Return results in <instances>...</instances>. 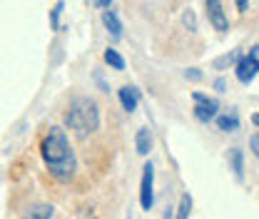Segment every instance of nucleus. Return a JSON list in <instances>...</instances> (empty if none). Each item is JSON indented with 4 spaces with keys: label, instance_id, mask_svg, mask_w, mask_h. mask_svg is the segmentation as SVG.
Instances as JSON below:
<instances>
[{
    "label": "nucleus",
    "instance_id": "5701e85b",
    "mask_svg": "<svg viewBox=\"0 0 259 219\" xmlns=\"http://www.w3.org/2000/svg\"><path fill=\"white\" fill-rule=\"evenodd\" d=\"M172 217H175V214H172V207H167V212H164V217L162 219H172Z\"/></svg>",
    "mask_w": 259,
    "mask_h": 219
},
{
    "label": "nucleus",
    "instance_id": "20e7f679",
    "mask_svg": "<svg viewBox=\"0 0 259 219\" xmlns=\"http://www.w3.org/2000/svg\"><path fill=\"white\" fill-rule=\"evenodd\" d=\"M192 115L197 122H202V125H209L217 115H220V102L214 100V97H209V95L199 93V90H194L192 93Z\"/></svg>",
    "mask_w": 259,
    "mask_h": 219
},
{
    "label": "nucleus",
    "instance_id": "1a4fd4ad",
    "mask_svg": "<svg viewBox=\"0 0 259 219\" xmlns=\"http://www.w3.org/2000/svg\"><path fill=\"white\" fill-rule=\"evenodd\" d=\"M135 147H137V152L142 157L150 155V150H152V132H150L147 127H140V129H137V135H135Z\"/></svg>",
    "mask_w": 259,
    "mask_h": 219
},
{
    "label": "nucleus",
    "instance_id": "a211bd4d",
    "mask_svg": "<svg viewBox=\"0 0 259 219\" xmlns=\"http://www.w3.org/2000/svg\"><path fill=\"white\" fill-rule=\"evenodd\" d=\"M249 147H252V155L257 157L259 155V135H257V132L249 137Z\"/></svg>",
    "mask_w": 259,
    "mask_h": 219
},
{
    "label": "nucleus",
    "instance_id": "7ed1b4c3",
    "mask_svg": "<svg viewBox=\"0 0 259 219\" xmlns=\"http://www.w3.org/2000/svg\"><path fill=\"white\" fill-rule=\"evenodd\" d=\"M257 50H259L257 45H252L249 53H247V55H239L237 63H234V75H237V80H239L242 85H249V82L257 80V72H259V53Z\"/></svg>",
    "mask_w": 259,
    "mask_h": 219
},
{
    "label": "nucleus",
    "instance_id": "4be33fe9",
    "mask_svg": "<svg viewBox=\"0 0 259 219\" xmlns=\"http://www.w3.org/2000/svg\"><path fill=\"white\" fill-rule=\"evenodd\" d=\"M214 87H217L220 93H225V80H217V82H214Z\"/></svg>",
    "mask_w": 259,
    "mask_h": 219
},
{
    "label": "nucleus",
    "instance_id": "b1692460",
    "mask_svg": "<svg viewBox=\"0 0 259 219\" xmlns=\"http://www.w3.org/2000/svg\"><path fill=\"white\" fill-rule=\"evenodd\" d=\"M127 219H132V217H127Z\"/></svg>",
    "mask_w": 259,
    "mask_h": 219
},
{
    "label": "nucleus",
    "instance_id": "9b49d317",
    "mask_svg": "<svg viewBox=\"0 0 259 219\" xmlns=\"http://www.w3.org/2000/svg\"><path fill=\"white\" fill-rule=\"evenodd\" d=\"M229 162H232V169H234V174H237V180H244V155H242V150H229Z\"/></svg>",
    "mask_w": 259,
    "mask_h": 219
},
{
    "label": "nucleus",
    "instance_id": "2eb2a0df",
    "mask_svg": "<svg viewBox=\"0 0 259 219\" xmlns=\"http://www.w3.org/2000/svg\"><path fill=\"white\" fill-rule=\"evenodd\" d=\"M63 10H65V3L58 0L55 8L50 10V28H53V30H60V15H63Z\"/></svg>",
    "mask_w": 259,
    "mask_h": 219
},
{
    "label": "nucleus",
    "instance_id": "412c9836",
    "mask_svg": "<svg viewBox=\"0 0 259 219\" xmlns=\"http://www.w3.org/2000/svg\"><path fill=\"white\" fill-rule=\"evenodd\" d=\"M93 3H95V8H100V10H105V8L112 5V0H93Z\"/></svg>",
    "mask_w": 259,
    "mask_h": 219
},
{
    "label": "nucleus",
    "instance_id": "4468645a",
    "mask_svg": "<svg viewBox=\"0 0 259 219\" xmlns=\"http://www.w3.org/2000/svg\"><path fill=\"white\" fill-rule=\"evenodd\" d=\"M190 212H192V197H190V192H185L180 199V207H177V219H190Z\"/></svg>",
    "mask_w": 259,
    "mask_h": 219
},
{
    "label": "nucleus",
    "instance_id": "9d476101",
    "mask_svg": "<svg viewBox=\"0 0 259 219\" xmlns=\"http://www.w3.org/2000/svg\"><path fill=\"white\" fill-rule=\"evenodd\" d=\"M214 120H217V127H220L222 132H237V129H239V117H237L234 112H229V115H217Z\"/></svg>",
    "mask_w": 259,
    "mask_h": 219
},
{
    "label": "nucleus",
    "instance_id": "6e6552de",
    "mask_svg": "<svg viewBox=\"0 0 259 219\" xmlns=\"http://www.w3.org/2000/svg\"><path fill=\"white\" fill-rule=\"evenodd\" d=\"M102 25H105V30L110 32L115 40L122 37V20H120V15L115 10H110V8L102 10Z\"/></svg>",
    "mask_w": 259,
    "mask_h": 219
},
{
    "label": "nucleus",
    "instance_id": "ddd939ff",
    "mask_svg": "<svg viewBox=\"0 0 259 219\" xmlns=\"http://www.w3.org/2000/svg\"><path fill=\"white\" fill-rule=\"evenodd\" d=\"M53 214H55V207L53 204H37V207H32L30 212H28L25 219H50Z\"/></svg>",
    "mask_w": 259,
    "mask_h": 219
},
{
    "label": "nucleus",
    "instance_id": "6ab92c4d",
    "mask_svg": "<svg viewBox=\"0 0 259 219\" xmlns=\"http://www.w3.org/2000/svg\"><path fill=\"white\" fill-rule=\"evenodd\" d=\"M185 77L187 80H202V72L197 67H192V70H185Z\"/></svg>",
    "mask_w": 259,
    "mask_h": 219
},
{
    "label": "nucleus",
    "instance_id": "f8f14e48",
    "mask_svg": "<svg viewBox=\"0 0 259 219\" xmlns=\"http://www.w3.org/2000/svg\"><path fill=\"white\" fill-rule=\"evenodd\" d=\"M102 58H105V63L110 65L112 70H125V58H122V55H120L115 48H107Z\"/></svg>",
    "mask_w": 259,
    "mask_h": 219
},
{
    "label": "nucleus",
    "instance_id": "39448f33",
    "mask_svg": "<svg viewBox=\"0 0 259 219\" xmlns=\"http://www.w3.org/2000/svg\"><path fill=\"white\" fill-rule=\"evenodd\" d=\"M140 207L150 212L155 207V164L147 162L142 167V182H140Z\"/></svg>",
    "mask_w": 259,
    "mask_h": 219
},
{
    "label": "nucleus",
    "instance_id": "423d86ee",
    "mask_svg": "<svg viewBox=\"0 0 259 219\" xmlns=\"http://www.w3.org/2000/svg\"><path fill=\"white\" fill-rule=\"evenodd\" d=\"M207 18H209V25L214 30L220 32L229 30V20H227V13L222 8V0H207Z\"/></svg>",
    "mask_w": 259,
    "mask_h": 219
},
{
    "label": "nucleus",
    "instance_id": "f03ea898",
    "mask_svg": "<svg viewBox=\"0 0 259 219\" xmlns=\"http://www.w3.org/2000/svg\"><path fill=\"white\" fill-rule=\"evenodd\" d=\"M65 125L72 129L75 137L85 140L100 127V107L93 97L77 95L70 100L67 110H65Z\"/></svg>",
    "mask_w": 259,
    "mask_h": 219
},
{
    "label": "nucleus",
    "instance_id": "0eeeda50",
    "mask_svg": "<svg viewBox=\"0 0 259 219\" xmlns=\"http://www.w3.org/2000/svg\"><path fill=\"white\" fill-rule=\"evenodd\" d=\"M117 97H120V105H122L125 112H135L137 105H140V90H137L135 85L120 87V90H117Z\"/></svg>",
    "mask_w": 259,
    "mask_h": 219
},
{
    "label": "nucleus",
    "instance_id": "dca6fc26",
    "mask_svg": "<svg viewBox=\"0 0 259 219\" xmlns=\"http://www.w3.org/2000/svg\"><path fill=\"white\" fill-rule=\"evenodd\" d=\"M237 58H239V50H232V53H227L222 58H217V60H214V67H217V70H225V67L237 63Z\"/></svg>",
    "mask_w": 259,
    "mask_h": 219
},
{
    "label": "nucleus",
    "instance_id": "aec40b11",
    "mask_svg": "<svg viewBox=\"0 0 259 219\" xmlns=\"http://www.w3.org/2000/svg\"><path fill=\"white\" fill-rule=\"evenodd\" d=\"M234 3H237V10L239 13H247L249 10V0H234Z\"/></svg>",
    "mask_w": 259,
    "mask_h": 219
},
{
    "label": "nucleus",
    "instance_id": "f3484780",
    "mask_svg": "<svg viewBox=\"0 0 259 219\" xmlns=\"http://www.w3.org/2000/svg\"><path fill=\"white\" fill-rule=\"evenodd\" d=\"M182 20H185V25L190 28V32H197V18H194V13H192V10H185Z\"/></svg>",
    "mask_w": 259,
    "mask_h": 219
},
{
    "label": "nucleus",
    "instance_id": "f257e3e1",
    "mask_svg": "<svg viewBox=\"0 0 259 219\" xmlns=\"http://www.w3.org/2000/svg\"><path fill=\"white\" fill-rule=\"evenodd\" d=\"M40 155L50 174L60 182H70L77 172V157L67 140V132L63 127H50V132L40 142Z\"/></svg>",
    "mask_w": 259,
    "mask_h": 219
}]
</instances>
